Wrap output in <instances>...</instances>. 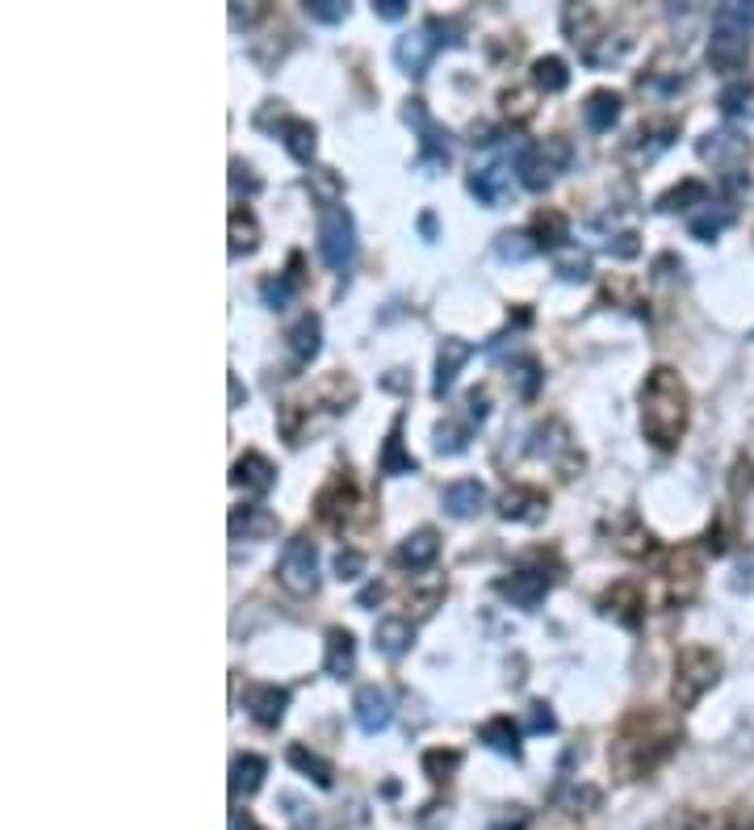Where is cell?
I'll use <instances>...</instances> for the list:
<instances>
[{
	"label": "cell",
	"mask_w": 754,
	"mask_h": 830,
	"mask_svg": "<svg viewBox=\"0 0 754 830\" xmlns=\"http://www.w3.org/2000/svg\"><path fill=\"white\" fill-rule=\"evenodd\" d=\"M260 780H265V759L260 755H235L231 759V797L235 802L252 797L260 789Z\"/></svg>",
	"instance_id": "obj_36"
},
{
	"label": "cell",
	"mask_w": 754,
	"mask_h": 830,
	"mask_svg": "<svg viewBox=\"0 0 754 830\" xmlns=\"http://www.w3.org/2000/svg\"><path fill=\"white\" fill-rule=\"evenodd\" d=\"M617 118H620V93H612V88H595V93H587V101H583V127H587V131L592 134L612 131Z\"/></svg>",
	"instance_id": "obj_32"
},
{
	"label": "cell",
	"mask_w": 754,
	"mask_h": 830,
	"mask_svg": "<svg viewBox=\"0 0 754 830\" xmlns=\"http://www.w3.org/2000/svg\"><path fill=\"white\" fill-rule=\"evenodd\" d=\"M377 470L386 474V479H394V474H415L419 470V461L406 454L403 445V416L390 424L386 432V441H381V457H377Z\"/></svg>",
	"instance_id": "obj_28"
},
{
	"label": "cell",
	"mask_w": 754,
	"mask_h": 830,
	"mask_svg": "<svg viewBox=\"0 0 754 830\" xmlns=\"http://www.w3.org/2000/svg\"><path fill=\"white\" fill-rule=\"evenodd\" d=\"M306 13L315 17V22H344L349 17V4H340V0H306Z\"/></svg>",
	"instance_id": "obj_53"
},
{
	"label": "cell",
	"mask_w": 754,
	"mask_h": 830,
	"mask_svg": "<svg viewBox=\"0 0 754 830\" xmlns=\"http://www.w3.org/2000/svg\"><path fill=\"white\" fill-rule=\"evenodd\" d=\"M406 122H411L415 134H419V164H424V168H449V160H453L449 131L431 118L428 106H424L419 97H411V101H406Z\"/></svg>",
	"instance_id": "obj_12"
},
{
	"label": "cell",
	"mask_w": 754,
	"mask_h": 830,
	"mask_svg": "<svg viewBox=\"0 0 754 830\" xmlns=\"http://www.w3.org/2000/svg\"><path fill=\"white\" fill-rule=\"evenodd\" d=\"M319 340H324V323H319V315H297L294 323H290V332H285V349L294 352V361L297 365H311L315 357H319Z\"/></svg>",
	"instance_id": "obj_24"
},
{
	"label": "cell",
	"mask_w": 754,
	"mask_h": 830,
	"mask_svg": "<svg viewBox=\"0 0 754 830\" xmlns=\"http://www.w3.org/2000/svg\"><path fill=\"white\" fill-rule=\"evenodd\" d=\"M599 613L620 621L624 629H637L642 625V616H646V600H642V588L637 584H629V579H620L612 588L599 596Z\"/></svg>",
	"instance_id": "obj_16"
},
{
	"label": "cell",
	"mask_w": 754,
	"mask_h": 830,
	"mask_svg": "<svg viewBox=\"0 0 754 830\" xmlns=\"http://www.w3.org/2000/svg\"><path fill=\"white\" fill-rule=\"evenodd\" d=\"M604 533L612 537V545H617L620 554H629V558H646V554H654V537H649V529L637 520V512H620L617 520L604 525Z\"/></svg>",
	"instance_id": "obj_20"
},
{
	"label": "cell",
	"mask_w": 754,
	"mask_h": 830,
	"mask_svg": "<svg viewBox=\"0 0 754 830\" xmlns=\"http://www.w3.org/2000/svg\"><path fill=\"white\" fill-rule=\"evenodd\" d=\"M243 399H247V390H243V386H240V377L231 374V407H240Z\"/></svg>",
	"instance_id": "obj_63"
},
{
	"label": "cell",
	"mask_w": 754,
	"mask_h": 830,
	"mask_svg": "<svg viewBox=\"0 0 754 830\" xmlns=\"http://www.w3.org/2000/svg\"><path fill=\"white\" fill-rule=\"evenodd\" d=\"M688 386L679 370L654 365L642 382V432L654 449H674L688 432Z\"/></svg>",
	"instance_id": "obj_2"
},
{
	"label": "cell",
	"mask_w": 754,
	"mask_h": 830,
	"mask_svg": "<svg viewBox=\"0 0 754 830\" xmlns=\"http://www.w3.org/2000/svg\"><path fill=\"white\" fill-rule=\"evenodd\" d=\"M411 642H415V625H411L406 616H381V621L374 625V646L386 654V659L406 654Z\"/></svg>",
	"instance_id": "obj_31"
},
{
	"label": "cell",
	"mask_w": 754,
	"mask_h": 830,
	"mask_svg": "<svg viewBox=\"0 0 754 830\" xmlns=\"http://www.w3.org/2000/svg\"><path fill=\"white\" fill-rule=\"evenodd\" d=\"M227 231H231V256H247V252L260 248V222H256V215H252L247 206H235V210H231Z\"/></svg>",
	"instance_id": "obj_35"
},
{
	"label": "cell",
	"mask_w": 754,
	"mask_h": 830,
	"mask_svg": "<svg viewBox=\"0 0 754 830\" xmlns=\"http://www.w3.org/2000/svg\"><path fill=\"white\" fill-rule=\"evenodd\" d=\"M545 512H549V495H545L540 486L515 482V486H508V491L499 495V516H503V520L537 525V520H545Z\"/></svg>",
	"instance_id": "obj_17"
},
{
	"label": "cell",
	"mask_w": 754,
	"mask_h": 830,
	"mask_svg": "<svg viewBox=\"0 0 754 830\" xmlns=\"http://www.w3.org/2000/svg\"><path fill=\"white\" fill-rule=\"evenodd\" d=\"M465 445H470V436H465V429H458V424H440L436 429V449L440 454H465Z\"/></svg>",
	"instance_id": "obj_51"
},
{
	"label": "cell",
	"mask_w": 754,
	"mask_h": 830,
	"mask_svg": "<svg viewBox=\"0 0 754 830\" xmlns=\"http://www.w3.org/2000/svg\"><path fill=\"white\" fill-rule=\"evenodd\" d=\"M319 256L331 273H349L356 261V222L336 202L319 210Z\"/></svg>",
	"instance_id": "obj_6"
},
{
	"label": "cell",
	"mask_w": 754,
	"mask_h": 830,
	"mask_svg": "<svg viewBox=\"0 0 754 830\" xmlns=\"http://www.w3.org/2000/svg\"><path fill=\"white\" fill-rule=\"evenodd\" d=\"M474 357V349L465 345V340H445L440 352H436V382H431V395L436 399H445L449 390H453V382H458V370Z\"/></svg>",
	"instance_id": "obj_27"
},
{
	"label": "cell",
	"mask_w": 754,
	"mask_h": 830,
	"mask_svg": "<svg viewBox=\"0 0 754 830\" xmlns=\"http://www.w3.org/2000/svg\"><path fill=\"white\" fill-rule=\"evenodd\" d=\"M440 34H449V26H445L440 17H428L419 29H411V34H403V38L394 43V63L403 68L406 76H424L431 55L449 43V38H440Z\"/></svg>",
	"instance_id": "obj_11"
},
{
	"label": "cell",
	"mask_w": 754,
	"mask_h": 830,
	"mask_svg": "<svg viewBox=\"0 0 754 830\" xmlns=\"http://www.w3.org/2000/svg\"><path fill=\"white\" fill-rule=\"evenodd\" d=\"M277 584L290 591V596H315L319 588V554H315V541L311 537H294L285 541L281 550V563H277Z\"/></svg>",
	"instance_id": "obj_9"
},
{
	"label": "cell",
	"mask_w": 754,
	"mask_h": 830,
	"mask_svg": "<svg viewBox=\"0 0 754 830\" xmlns=\"http://www.w3.org/2000/svg\"><path fill=\"white\" fill-rule=\"evenodd\" d=\"M374 13L381 17V22H403V17H406V4H403V0H377Z\"/></svg>",
	"instance_id": "obj_57"
},
{
	"label": "cell",
	"mask_w": 754,
	"mask_h": 830,
	"mask_svg": "<svg viewBox=\"0 0 754 830\" xmlns=\"http://www.w3.org/2000/svg\"><path fill=\"white\" fill-rule=\"evenodd\" d=\"M528 454L549 457V461L558 466L562 479H574V474L583 470V454L574 449V441H570V432H566L562 420H545V424L533 432V441H528Z\"/></svg>",
	"instance_id": "obj_14"
},
{
	"label": "cell",
	"mask_w": 754,
	"mask_h": 830,
	"mask_svg": "<svg viewBox=\"0 0 754 830\" xmlns=\"http://www.w3.org/2000/svg\"><path fill=\"white\" fill-rule=\"evenodd\" d=\"M746 55H751V34L713 17V38H708V63H713V72H738V68L746 63Z\"/></svg>",
	"instance_id": "obj_15"
},
{
	"label": "cell",
	"mask_w": 754,
	"mask_h": 830,
	"mask_svg": "<svg viewBox=\"0 0 754 830\" xmlns=\"http://www.w3.org/2000/svg\"><path fill=\"white\" fill-rule=\"evenodd\" d=\"M277 139L285 143V152H290L297 164L315 160V127H311L306 118H281V127H277Z\"/></svg>",
	"instance_id": "obj_34"
},
{
	"label": "cell",
	"mask_w": 754,
	"mask_h": 830,
	"mask_svg": "<svg viewBox=\"0 0 754 830\" xmlns=\"http://www.w3.org/2000/svg\"><path fill=\"white\" fill-rule=\"evenodd\" d=\"M604 298H608L612 306L633 311V315H646V290H642L633 277H624V273H612V277L604 281Z\"/></svg>",
	"instance_id": "obj_39"
},
{
	"label": "cell",
	"mask_w": 754,
	"mask_h": 830,
	"mask_svg": "<svg viewBox=\"0 0 754 830\" xmlns=\"http://www.w3.org/2000/svg\"><path fill=\"white\" fill-rule=\"evenodd\" d=\"M566 84H570V72H566V63L558 55H545L533 63V88L540 93H562Z\"/></svg>",
	"instance_id": "obj_47"
},
{
	"label": "cell",
	"mask_w": 754,
	"mask_h": 830,
	"mask_svg": "<svg viewBox=\"0 0 754 830\" xmlns=\"http://www.w3.org/2000/svg\"><path fill=\"white\" fill-rule=\"evenodd\" d=\"M470 193L478 197V206H503L508 202V193H512V172L503 168V164H486V168H474V177H470Z\"/></svg>",
	"instance_id": "obj_23"
},
{
	"label": "cell",
	"mask_w": 754,
	"mask_h": 830,
	"mask_svg": "<svg viewBox=\"0 0 754 830\" xmlns=\"http://www.w3.org/2000/svg\"><path fill=\"white\" fill-rule=\"evenodd\" d=\"M704 202H708V185L696 181V177H688V181H679V185L667 189V193L658 197V210H667V215L692 210V215H696V206H704Z\"/></svg>",
	"instance_id": "obj_38"
},
{
	"label": "cell",
	"mask_w": 754,
	"mask_h": 830,
	"mask_svg": "<svg viewBox=\"0 0 754 830\" xmlns=\"http://www.w3.org/2000/svg\"><path fill=\"white\" fill-rule=\"evenodd\" d=\"M440 504L445 512L453 516V520H470V516H478L486 504V486L478 479H458L445 486V495H440Z\"/></svg>",
	"instance_id": "obj_25"
},
{
	"label": "cell",
	"mask_w": 754,
	"mask_h": 830,
	"mask_svg": "<svg viewBox=\"0 0 754 830\" xmlns=\"http://www.w3.org/2000/svg\"><path fill=\"white\" fill-rule=\"evenodd\" d=\"M599 236H604V248L612 252V256H620V261H633L637 252H642V240H637V231L633 227H624V231H604V227H595Z\"/></svg>",
	"instance_id": "obj_48"
},
{
	"label": "cell",
	"mask_w": 754,
	"mask_h": 830,
	"mask_svg": "<svg viewBox=\"0 0 754 830\" xmlns=\"http://www.w3.org/2000/svg\"><path fill=\"white\" fill-rule=\"evenodd\" d=\"M554 273H558L562 281H587V277H592V256H587L583 248H570V243H566L562 252H554Z\"/></svg>",
	"instance_id": "obj_46"
},
{
	"label": "cell",
	"mask_w": 754,
	"mask_h": 830,
	"mask_svg": "<svg viewBox=\"0 0 754 830\" xmlns=\"http://www.w3.org/2000/svg\"><path fill=\"white\" fill-rule=\"evenodd\" d=\"M227 529H231V537H235V541H265V537L277 533V516H272L269 508H256V504H247V508L231 512Z\"/></svg>",
	"instance_id": "obj_29"
},
{
	"label": "cell",
	"mask_w": 754,
	"mask_h": 830,
	"mask_svg": "<svg viewBox=\"0 0 754 830\" xmlns=\"http://www.w3.org/2000/svg\"><path fill=\"white\" fill-rule=\"evenodd\" d=\"M683 743V730L671 713L662 709H633L612 734V750H608V768L620 784L646 780L654 768H662Z\"/></svg>",
	"instance_id": "obj_1"
},
{
	"label": "cell",
	"mask_w": 754,
	"mask_h": 830,
	"mask_svg": "<svg viewBox=\"0 0 754 830\" xmlns=\"http://www.w3.org/2000/svg\"><path fill=\"white\" fill-rule=\"evenodd\" d=\"M549 730H558L554 713H549V705L533 700V705H528V734H549Z\"/></svg>",
	"instance_id": "obj_56"
},
{
	"label": "cell",
	"mask_w": 754,
	"mask_h": 830,
	"mask_svg": "<svg viewBox=\"0 0 754 830\" xmlns=\"http://www.w3.org/2000/svg\"><path fill=\"white\" fill-rule=\"evenodd\" d=\"M499 106H503V118H508L512 127H524V122H533V113H537V88L512 84V88H503Z\"/></svg>",
	"instance_id": "obj_41"
},
{
	"label": "cell",
	"mask_w": 754,
	"mask_h": 830,
	"mask_svg": "<svg viewBox=\"0 0 754 830\" xmlns=\"http://www.w3.org/2000/svg\"><path fill=\"white\" fill-rule=\"evenodd\" d=\"M508 382L515 386V395H520V399H537L540 382H545V374H540V361L537 357H520V361H512V365H508Z\"/></svg>",
	"instance_id": "obj_43"
},
{
	"label": "cell",
	"mask_w": 754,
	"mask_h": 830,
	"mask_svg": "<svg viewBox=\"0 0 754 830\" xmlns=\"http://www.w3.org/2000/svg\"><path fill=\"white\" fill-rule=\"evenodd\" d=\"M717 22H729V26L746 29L754 38V4H721L717 9Z\"/></svg>",
	"instance_id": "obj_52"
},
{
	"label": "cell",
	"mask_w": 754,
	"mask_h": 830,
	"mask_svg": "<svg viewBox=\"0 0 754 830\" xmlns=\"http://www.w3.org/2000/svg\"><path fill=\"white\" fill-rule=\"evenodd\" d=\"M352 718L365 734H381L386 725L394 722V705H390V693L377 688V684H365L356 697H352Z\"/></svg>",
	"instance_id": "obj_19"
},
{
	"label": "cell",
	"mask_w": 754,
	"mask_h": 830,
	"mask_svg": "<svg viewBox=\"0 0 754 830\" xmlns=\"http://www.w3.org/2000/svg\"><path fill=\"white\" fill-rule=\"evenodd\" d=\"M231 189L252 197V193H260V177H252V168H247V164L231 160Z\"/></svg>",
	"instance_id": "obj_55"
},
{
	"label": "cell",
	"mask_w": 754,
	"mask_h": 830,
	"mask_svg": "<svg viewBox=\"0 0 754 830\" xmlns=\"http://www.w3.org/2000/svg\"><path fill=\"white\" fill-rule=\"evenodd\" d=\"M231 482L243 486L247 495H269L272 482H277V470H272V461L265 454H256V449H247V454L231 466Z\"/></svg>",
	"instance_id": "obj_21"
},
{
	"label": "cell",
	"mask_w": 754,
	"mask_h": 830,
	"mask_svg": "<svg viewBox=\"0 0 754 830\" xmlns=\"http://www.w3.org/2000/svg\"><path fill=\"white\" fill-rule=\"evenodd\" d=\"M285 759L294 763L297 772H306V777L315 780L319 789H331V784H336V768H331L327 759H319L315 750H306V747H302V743H294V747H290V755H285Z\"/></svg>",
	"instance_id": "obj_42"
},
{
	"label": "cell",
	"mask_w": 754,
	"mask_h": 830,
	"mask_svg": "<svg viewBox=\"0 0 754 830\" xmlns=\"http://www.w3.org/2000/svg\"><path fill=\"white\" fill-rule=\"evenodd\" d=\"M696 156H701L704 164H713L717 172H721V181H729V177H742V168H746V160H751V139L742 131H708L696 143Z\"/></svg>",
	"instance_id": "obj_10"
},
{
	"label": "cell",
	"mask_w": 754,
	"mask_h": 830,
	"mask_svg": "<svg viewBox=\"0 0 754 830\" xmlns=\"http://www.w3.org/2000/svg\"><path fill=\"white\" fill-rule=\"evenodd\" d=\"M381 596H386V588H381V584H369V588L356 596V604H361V609H369V604H377Z\"/></svg>",
	"instance_id": "obj_61"
},
{
	"label": "cell",
	"mask_w": 754,
	"mask_h": 830,
	"mask_svg": "<svg viewBox=\"0 0 754 830\" xmlns=\"http://www.w3.org/2000/svg\"><path fill=\"white\" fill-rule=\"evenodd\" d=\"M440 600H445V584H440V579H436L431 588H411L406 591V609H415V616H431Z\"/></svg>",
	"instance_id": "obj_50"
},
{
	"label": "cell",
	"mask_w": 754,
	"mask_h": 830,
	"mask_svg": "<svg viewBox=\"0 0 754 830\" xmlns=\"http://www.w3.org/2000/svg\"><path fill=\"white\" fill-rule=\"evenodd\" d=\"M566 164H570V143H566L562 134H554V139H545V143H524L520 152H515V172H520V181L524 189H549V181L562 172Z\"/></svg>",
	"instance_id": "obj_8"
},
{
	"label": "cell",
	"mask_w": 754,
	"mask_h": 830,
	"mask_svg": "<svg viewBox=\"0 0 754 830\" xmlns=\"http://www.w3.org/2000/svg\"><path fill=\"white\" fill-rule=\"evenodd\" d=\"M331 566H336V575H340V579H361V570H365V554H361V550H340V554L331 558Z\"/></svg>",
	"instance_id": "obj_54"
},
{
	"label": "cell",
	"mask_w": 754,
	"mask_h": 830,
	"mask_svg": "<svg viewBox=\"0 0 754 830\" xmlns=\"http://www.w3.org/2000/svg\"><path fill=\"white\" fill-rule=\"evenodd\" d=\"M674 134H679V122H674V118H658V122L649 118L646 127H637V131H633V139H629V147H624V152H629L637 164H654L674 143Z\"/></svg>",
	"instance_id": "obj_18"
},
{
	"label": "cell",
	"mask_w": 754,
	"mask_h": 830,
	"mask_svg": "<svg viewBox=\"0 0 754 830\" xmlns=\"http://www.w3.org/2000/svg\"><path fill=\"white\" fill-rule=\"evenodd\" d=\"M515 327H528V311H524V306L515 311ZM508 336H512V332H499V336H495V340L486 345V352H495V349H499V345H503V340H508Z\"/></svg>",
	"instance_id": "obj_59"
},
{
	"label": "cell",
	"mask_w": 754,
	"mask_h": 830,
	"mask_svg": "<svg viewBox=\"0 0 754 830\" xmlns=\"http://www.w3.org/2000/svg\"><path fill=\"white\" fill-rule=\"evenodd\" d=\"M436 554H440V537H436V529H419V533H411L399 541L394 563L403 566V570H428V566L436 563Z\"/></svg>",
	"instance_id": "obj_26"
},
{
	"label": "cell",
	"mask_w": 754,
	"mask_h": 830,
	"mask_svg": "<svg viewBox=\"0 0 754 830\" xmlns=\"http://www.w3.org/2000/svg\"><path fill=\"white\" fill-rule=\"evenodd\" d=\"M315 516H319V525L331 529V533H349L356 520H369L365 500H361V486H356V479H352L349 470L331 474V479L319 486V495H315Z\"/></svg>",
	"instance_id": "obj_5"
},
{
	"label": "cell",
	"mask_w": 754,
	"mask_h": 830,
	"mask_svg": "<svg viewBox=\"0 0 754 830\" xmlns=\"http://www.w3.org/2000/svg\"><path fill=\"white\" fill-rule=\"evenodd\" d=\"M478 738H483L490 750H499V755H508V759H520V730L508 713H499V718H490V722L478 730Z\"/></svg>",
	"instance_id": "obj_37"
},
{
	"label": "cell",
	"mask_w": 754,
	"mask_h": 830,
	"mask_svg": "<svg viewBox=\"0 0 754 830\" xmlns=\"http://www.w3.org/2000/svg\"><path fill=\"white\" fill-rule=\"evenodd\" d=\"M324 671L331 679H349L352 671H356V642H352V634L344 625H336V629H327V654H324Z\"/></svg>",
	"instance_id": "obj_30"
},
{
	"label": "cell",
	"mask_w": 754,
	"mask_h": 830,
	"mask_svg": "<svg viewBox=\"0 0 754 830\" xmlns=\"http://www.w3.org/2000/svg\"><path fill=\"white\" fill-rule=\"evenodd\" d=\"M458 768H461V750H428V755H424V772H428L436 784L449 780Z\"/></svg>",
	"instance_id": "obj_49"
},
{
	"label": "cell",
	"mask_w": 754,
	"mask_h": 830,
	"mask_svg": "<svg viewBox=\"0 0 754 830\" xmlns=\"http://www.w3.org/2000/svg\"><path fill=\"white\" fill-rule=\"evenodd\" d=\"M533 240H537V248L562 252L566 240H570V222H566L562 210H540V215L533 218Z\"/></svg>",
	"instance_id": "obj_40"
},
{
	"label": "cell",
	"mask_w": 754,
	"mask_h": 830,
	"mask_svg": "<svg viewBox=\"0 0 754 830\" xmlns=\"http://www.w3.org/2000/svg\"><path fill=\"white\" fill-rule=\"evenodd\" d=\"M717 679H721V654H717V650H708V646H683V650L674 654L671 697L679 709H692Z\"/></svg>",
	"instance_id": "obj_4"
},
{
	"label": "cell",
	"mask_w": 754,
	"mask_h": 830,
	"mask_svg": "<svg viewBox=\"0 0 754 830\" xmlns=\"http://www.w3.org/2000/svg\"><path fill=\"white\" fill-rule=\"evenodd\" d=\"M495 256L508 261V265H524V261L537 256V240H533L528 231H503V236L495 240Z\"/></svg>",
	"instance_id": "obj_44"
},
{
	"label": "cell",
	"mask_w": 754,
	"mask_h": 830,
	"mask_svg": "<svg viewBox=\"0 0 754 830\" xmlns=\"http://www.w3.org/2000/svg\"><path fill=\"white\" fill-rule=\"evenodd\" d=\"M297 290H302V256L294 252V256H290V268L269 277V281L260 286V298H265V306H272V311H285V306L294 302Z\"/></svg>",
	"instance_id": "obj_33"
},
{
	"label": "cell",
	"mask_w": 754,
	"mask_h": 830,
	"mask_svg": "<svg viewBox=\"0 0 754 830\" xmlns=\"http://www.w3.org/2000/svg\"><path fill=\"white\" fill-rule=\"evenodd\" d=\"M554 579H558V575H549L545 566H537L528 558L524 566L508 570L503 579H495V591H499L503 600H512L515 609H528V613H533L540 600H545V591L554 588Z\"/></svg>",
	"instance_id": "obj_13"
},
{
	"label": "cell",
	"mask_w": 754,
	"mask_h": 830,
	"mask_svg": "<svg viewBox=\"0 0 754 830\" xmlns=\"http://www.w3.org/2000/svg\"><path fill=\"white\" fill-rule=\"evenodd\" d=\"M470 420H486V411H490V399H486V390L478 386V390H470Z\"/></svg>",
	"instance_id": "obj_58"
},
{
	"label": "cell",
	"mask_w": 754,
	"mask_h": 830,
	"mask_svg": "<svg viewBox=\"0 0 754 830\" xmlns=\"http://www.w3.org/2000/svg\"><path fill=\"white\" fill-rule=\"evenodd\" d=\"M717 109H721L726 118H754V88L746 81L726 84L721 97H717Z\"/></svg>",
	"instance_id": "obj_45"
},
{
	"label": "cell",
	"mask_w": 754,
	"mask_h": 830,
	"mask_svg": "<svg viewBox=\"0 0 754 830\" xmlns=\"http://www.w3.org/2000/svg\"><path fill=\"white\" fill-rule=\"evenodd\" d=\"M524 827H528V814H524V809H515L512 818H503V822H495V827H490V830H524Z\"/></svg>",
	"instance_id": "obj_60"
},
{
	"label": "cell",
	"mask_w": 754,
	"mask_h": 830,
	"mask_svg": "<svg viewBox=\"0 0 754 830\" xmlns=\"http://www.w3.org/2000/svg\"><path fill=\"white\" fill-rule=\"evenodd\" d=\"M243 705H247V713L260 725H277L285 718V709H290V693L277 688V684H252L243 693Z\"/></svg>",
	"instance_id": "obj_22"
},
{
	"label": "cell",
	"mask_w": 754,
	"mask_h": 830,
	"mask_svg": "<svg viewBox=\"0 0 754 830\" xmlns=\"http://www.w3.org/2000/svg\"><path fill=\"white\" fill-rule=\"evenodd\" d=\"M352 402H356V382L349 374H327L319 377L302 399L285 402L281 407V436L290 441V445H302L297 436L306 429V420L315 416V411H327V416H340V411H349Z\"/></svg>",
	"instance_id": "obj_3"
},
{
	"label": "cell",
	"mask_w": 754,
	"mask_h": 830,
	"mask_svg": "<svg viewBox=\"0 0 754 830\" xmlns=\"http://www.w3.org/2000/svg\"><path fill=\"white\" fill-rule=\"evenodd\" d=\"M701 588V558L692 554V550H671L658 570H654V591H658V604H667V609H679V604H688L692 596Z\"/></svg>",
	"instance_id": "obj_7"
},
{
	"label": "cell",
	"mask_w": 754,
	"mask_h": 830,
	"mask_svg": "<svg viewBox=\"0 0 754 830\" xmlns=\"http://www.w3.org/2000/svg\"><path fill=\"white\" fill-rule=\"evenodd\" d=\"M419 231H424V240H436V215H431V210L419 215Z\"/></svg>",
	"instance_id": "obj_62"
}]
</instances>
